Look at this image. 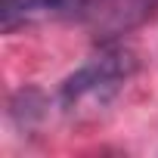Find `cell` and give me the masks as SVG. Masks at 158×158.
<instances>
[{
  "instance_id": "obj_3",
  "label": "cell",
  "mask_w": 158,
  "mask_h": 158,
  "mask_svg": "<svg viewBox=\"0 0 158 158\" xmlns=\"http://www.w3.org/2000/svg\"><path fill=\"white\" fill-rule=\"evenodd\" d=\"M84 0H0V28L13 34L16 28H25L40 19L81 13Z\"/></svg>"
},
{
  "instance_id": "obj_1",
  "label": "cell",
  "mask_w": 158,
  "mask_h": 158,
  "mask_svg": "<svg viewBox=\"0 0 158 158\" xmlns=\"http://www.w3.org/2000/svg\"><path fill=\"white\" fill-rule=\"evenodd\" d=\"M136 68H139V59L133 50L121 47L118 40L99 44V53H93L81 68H74L62 81L59 109L68 118H96L130 84Z\"/></svg>"
},
{
  "instance_id": "obj_2",
  "label": "cell",
  "mask_w": 158,
  "mask_h": 158,
  "mask_svg": "<svg viewBox=\"0 0 158 158\" xmlns=\"http://www.w3.org/2000/svg\"><path fill=\"white\" fill-rule=\"evenodd\" d=\"M158 13V0H84L81 19L96 44H115Z\"/></svg>"
}]
</instances>
